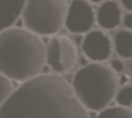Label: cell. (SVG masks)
I'll list each match as a JSON object with an SVG mask.
<instances>
[{
    "instance_id": "3957f363",
    "label": "cell",
    "mask_w": 132,
    "mask_h": 118,
    "mask_svg": "<svg viewBox=\"0 0 132 118\" xmlns=\"http://www.w3.org/2000/svg\"><path fill=\"white\" fill-rule=\"evenodd\" d=\"M118 79L116 72L104 64L92 63L75 72L72 89L85 108L102 111L117 95Z\"/></svg>"
},
{
    "instance_id": "4fadbf2b",
    "label": "cell",
    "mask_w": 132,
    "mask_h": 118,
    "mask_svg": "<svg viewBox=\"0 0 132 118\" xmlns=\"http://www.w3.org/2000/svg\"><path fill=\"white\" fill-rule=\"evenodd\" d=\"M117 104L121 107H131L132 106V86L131 85H125L122 89H120V92H117L116 95Z\"/></svg>"
},
{
    "instance_id": "ac0fdd59",
    "label": "cell",
    "mask_w": 132,
    "mask_h": 118,
    "mask_svg": "<svg viewBox=\"0 0 132 118\" xmlns=\"http://www.w3.org/2000/svg\"><path fill=\"white\" fill-rule=\"evenodd\" d=\"M90 3H103L104 0H89Z\"/></svg>"
},
{
    "instance_id": "8fae6325",
    "label": "cell",
    "mask_w": 132,
    "mask_h": 118,
    "mask_svg": "<svg viewBox=\"0 0 132 118\" xmlns=\"http://www.w3.org/2000/svg\"><path fill=\"white\" fill-rule=\"evenodd\" d=\"M96 118H132L131 110H128V107H109V108L102 110Z\"/></svg>"
},
{
    "instance_id": "9a60e30c",
    "label": "cell",
    "mask_w": 132,
    "mask_h": 118,
    "mask_svg": "<svg viewBox=\"0 0 132 118\" xmlns=\"http://www.w3.org/2000/svg\"><path fill=\"white\" fill-rule=\"evenodd\" d=\"M122 22H124V27H125L127 29L132 31V13L131 11L122 17Z\"/></svg>"
},
{
    "instance_id": "7c38bea8",
    "label": "cell",
    "mask_w": 132,
    "mask_h": 118,
    "mask_svg": "<svg viewBox=\"0 0 132 118\" xmlns=\"http://www.w3.org/2000/svg\"><path fill=\"white\" fill-rule=\"evenodd\" d=\"M13 92H14V88H13L11 79L7 78L6 75L0 74V108L9 100L10 96L13 95Z\"/></svg>"
},
{
    "instance_id": "7a4b0ae2",
    "label": "cell",
    "mask_w": 132,
    "mask_h": 118,
    "mask_svg": "<svg viewBox=\"0 0 132 118\" xmlns=\"http://www.w3.org/2000/svg\"><path fill=\"white\" fill-rule=\"evenodd\" d=\"M46 64V43L27 28L0 32V74L11 81L27 82L42 74Z\"/></svg>"
},
{
    "instance_id": "30bf717a",
    "label": "cell",
    "mask_w": 132,
    "mask_h": 118,
    "mask_svg": "<svg viewBox=\"0 0 132 118\" xmlns=\"http://www.w3.org/2000/svg\"><path fill=\"white\" fill-rule=\"evenodd\" d=\"M114 49L121 58H132V31H118L114 35Z\"/></svg>"
},
{
    "instance_id": "5bb4252c",
    "label": "cell",
    "mask_w": 132,
    "mask_h": 118,
    "mask_svg": "<svg viewBox=\"0 0 132 118\" xmlns=\"http://www.w3.org/2000/svg\"><path fill=\"white\" fill-rule=\"evenodd\" d=\"M110 68H111L116 74H121L124 72V70H125V65H124V61L120 58H113L111 63H110Z\"/></svg>"
},
{
    "instance_id": "6da1fadb",
    "label": "cell",
    "mask_w": 132,
    "mask_h": 118,
    "mask_svg": "<svg viewBox=\"0 0 132 118\" xmlns=\"http://www.w3.org/2000/svg\"><path fill=\"white\" fill-rule=\"evenodd\" d=\"M0 118H89L72 85L59 74L22 82L0 108Z\"/></svg>"
},
{
    "instance_id": "5b68a950",
    "label": "cell",
    "mask_w": 132,
    "mask_h": 118,
    "mask_svg": "<svg viewBox=\"0 0 132 118\" xmlns=\"http://www.w3.org/2000/svg\"><path fill=\"white\" fill-rule=\"evenodd\" d=\"M77 61V46L68 36H53L46 45V64L54 74L64 75L71 72Z\"/></svg>"
},
{
    "instance_id": "8992f818",
    "label": "cell",
    "mask_w": 132,
    "mask_h": 118,
    "mask_svg": "<svg viewBox=\"0 0 132 118\" xmlns=\"http://www.w3.org/2000/svg\"><path fill=\"white\" fill-rule=\"evenodd\" d=\"M96 22V13L88 0H71L65 17V28L71 33H88Z\"/></svg>"
},
{
    "instance_id": "52a82bcc",
    "label": "cell",
    "mask_w": 132,
    "mask_h": 118,
    "mask_svg": "<svg viewBox=\"0 0 132 118\" xmlns=\"http://www.w3.org/2000/svg\"><path fill=\"white\" fill-rule=\"evenodd\" d=\"M82 52L92 61L103 63L111 56L113 42L104 31L92 29L85 33L82 40Z\"/></svg>"
},
{
    "instance_id": "d6986e66",
    "label": "cell",
    "mask_w": 132,
    "mask_h": 118,
    "mask_svg": "<svg viewBox=\"0 0 132 118\" xmlns=\"http://www.w3.org/2000/svg\"><path fill=\"white\" fill-rule=\"evenodd\" d=\"M131 72H132V63H131Z\"/></svg>"
},
{
    "instance_id": "2e32d148",
    "label": "cell",
    "mask_w": 132,
    "mask_h": 118,
    "mask_svg": "<svg viewBox=\"0 0 132 118\" xmlns=\"http://www.w3.org/2000/svg\"><path fill=\"white\" fill-rule=\"evenodd\" d=\"M121 4L124 9H127L128 11L132 13V0H121Z\"/></svg>"
},
{
    "instance_id": "9c48e42d",
    "label": "cell",
    "mask_w": 132,
    "mask_h": 118,
    "mask_svg": "<svg viewBox=\"0 0 132 118\" xmlns=\"http://www.w3.org/2000/svg\"><path fill=\"white\" fill-rule=\"evenodd\" d=\"M27 0H0V32L11 28L22 15Z\"/></svg>"
},
{
    "instance_id": "ba28073f",
    "label": "cell",
    "mask_w": 132,
    "mask_h": 118,
    "mask_svg": "<svg viewBox=\"0 0 132 118\" xmlns=\"http://www.w3.org/2000/svg\"><path fill=\"white\" fill-rule=\"evenodd\" d=\"M96 21L99 27L106 31H113L118 28L122 21V13L116 0H104L97 9L96 13Z\"/></svg>"
},
{
    "instance_id": "e0dca14e",
    "label": "cell",
    "mask_w": 132,
    "mask_h": 118,
    "mask_svg": "<svg viewBox=\"0 0 132 118\" xmlns=\"http://www.w3.org/2000/svg\"><path fill=\"white\" fill-rule=\"evenodd\" d=\"M128 81H129V78H128V77H125V75H120V83L125 85Z\"/></svg>"
},
{
    "instance_id": "277c9868",
    "label": "cell",
    "mask_w": 132,
    "mask_h": 118,
    "mask_svg": "<svg viewBox=\"0 0 132 118\" xmlns=\"http://www.w3.org/2000/svg\"><path fill=\"white\" fill-rule=\"evenodd\" d=\"M67 0H27L22 10L24 28L39 36H50L65 25L68 11Z\"/></svg>"
}]
</instances>
